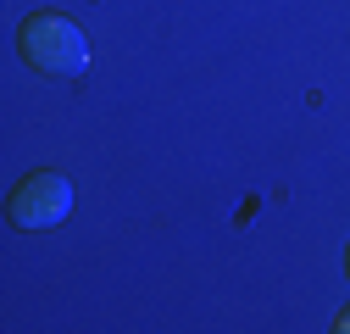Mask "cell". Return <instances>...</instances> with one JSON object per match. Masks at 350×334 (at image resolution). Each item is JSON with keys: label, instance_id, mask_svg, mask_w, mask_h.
<instances>
[{"label": "cell", "instance_id": "cell-1", "mask_svg": "<svg viewBox=\"0 0 350 334\" xmlns=\"http://www.w3.org/2000/svg\"><path fill=\"white\" fill-rule=\"evenodd\" d=\"M17 45H23V62L33 73H83L90 67V39L62 12H33L17 34Z\"/></svg>", "mask_w": 350, "mask_h": 334}, {"label": "cell", "instance_id": "cell-2", "mask_svg": "<svg viewBox=\"0 0 350 334\" xmlns=\"http://www.w3.org/2000/svg\"><path fill=\"white\" fill-rule=\"evenodd\" d=\"M67 206H72V184L45 167V173H28L12 190V223L17 229H51L67 218Z\"/></svg>", "mask_w": 350, "mask_h": 334}, {"label": "cell", "instance_id": "cell-3", "mask_svg": "<svg viewBox=\"0 0 350 334\" xmlns=\"http://www.w3.org/2000/svg\"><path fill=\"white\" fill-rule=\"evenodd\" d=\"M334 329H339V334H350V307H345V312L334 318Z\"/></svg>", "mask_w": 350, "mask_h": 334}, {"label": "cell", "instance_id": "cell-4", "mask_svg": "<svg viewBox=\"0 0 350 334\" xmlns=\"http://www.w3.org/2000/svg\"><path fill=\"white\" fill-rule=\"evenodd\" d=\"M345 273H350V250H345Z\"/></svg>", "mask_w": 350, "mask_h": 334}]
</instances>
